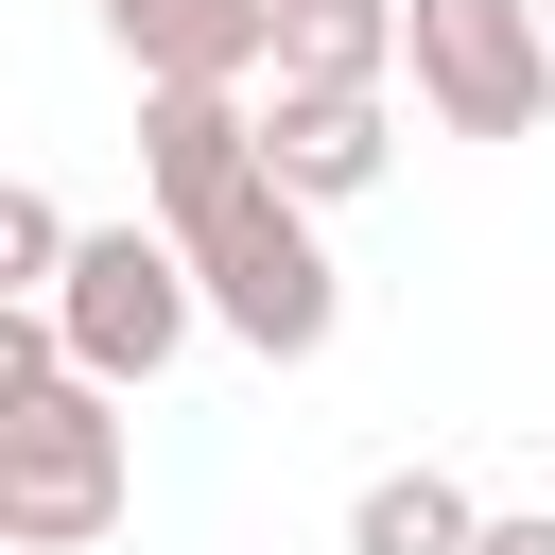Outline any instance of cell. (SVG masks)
I'll list each match as a JSON object with an SVG mask.
<instances>
[{"mask_svg": "<svg viewBox=\"0 0 555 555\" xmlns=\"http://www.w3.org/2000/svg\"><path fill=\"white\" fill-rule=\"evenodd\" d=\"M156 225L191 243V278H208V330H225V347H260V364H312V347L347 330V278H330L312 208H295L260 156H243V173H208V191H173Z\"/></svg>", "mask_w": 555, "mask_h": 555, "instance_id": "6da1fadb", "label": "cell"}, {"mask_svg": "<svg viewBox=\"0 0 555 555\" xmlns=\"http://www.w3.org/2000/svg\"><path fill=\"white\" fill-rule=\"evenodd\" d=\"M121 503H139V468H121V382H87V364L17 382V399H0V555H87Z\"/></svg>", "mask_w": 555, "mask_h": 555, "instance_id": "7a4b0ae2", "label": "cell"}, {"mask_svg": "<svg viewBox=\"0 0 555 555\" xmlns=\"http://www.w3.org/2000/svg\"><path fill=\"white\" fill-rule=\"evenodd\" d=\"M399 87L451 139H538L555 121V17L538 0H399Z\"/></svg>", "mask_w": 555, "mask_h": 555, "instance_id": "3957f363", "label": "cell"}, {"mask_svg": "<svg viewBox=\"0 0 555 555\" xmlns=\"http://www.w3.org/2000/svg\"><path fill=\"white\" fill-rule=\"evenodd\" d=\"M52 330H69V364L87 382H156L191 330H208V278H191V243L173 225H87V260H69V295H52Z\"/></svg>", "mask_w": 555, "mask_h": 555, "instance_id": "277c9868", "label": "cell"}, {"mask_svg": "<svg viewBox=\"0 0 555 555\" xmlns=\"http://www.w3.org/2000/svg\"><path fill=\"white\" fill-rule=\"evenodd\" d=\"M260 173L295 208H364L399 173V87H260Z\"/></svg>", "mask_w": 555, "mask_h": 555, "instance_id": "5b68a950", "label": "cell"}, {"mask_svg": "<svg viewBox=\"0 0 555 555\" xmlns=\"http://www.w3.org/2000/svg\"><path fill=\"white\" fill-rule=\"evenodd\" d=\"M104 52L139 87H278V0H104Z\"/></svg>", "mask_w": 555, "mask_h": 555, "instance_id": "8992f818", "label": "cell"}, {"mask_svg": "<svg viewBox=\"0 0 555 555\" xmlns=\"http://www.w3.org/2000/svg\"><path fill=\"white\" fill-rule=\"evenodd\" d=\"M278 87H399V0H278Z\"/></svg>", "mask_w": 555, "mask_h": 555, "instance_id": "52a82bcc", "label": "cell"}, {"mask_svg": "<svg viewBox=\"0 0 555 555\" xmlns=\"http://www.w3.org/2000/svg\"><path fill=\"white\" fill-rule=\"evenodd\" d=\"M347 555H486V503H468L451 468H382V486L347 503Z\"/></svg>", "mask_w": 555, "mask_h": 555, "instance_id": "ba28073f", "label": "cell"}, {"mask_svg": "<svg viewBox=\"0 0 555 555\" xmlns=\"http://www.w3.org/2000/svg\"><path fill=\"white\" fill-rule=\"evenodd\" d=\"M486 555H555V503H486Z\"/></svg>", "mask_w": 555, "mask_h": 555, "instance_id": "9c48e42d", "label": "cell"}, {"mask_svg": "<svg viewBox=\"0 0 555 555\" xmlns=\"http://www.w3.org/2000/svg\"><path fill=\"white\" fill-rule=\"evenodd\" d=\"M538 17H555V0H538Z\"/></svg>", "mask_w": 555, "mask_h": 555, "instance_id": "30bf717a", "label": "cell"}]
</instances>
